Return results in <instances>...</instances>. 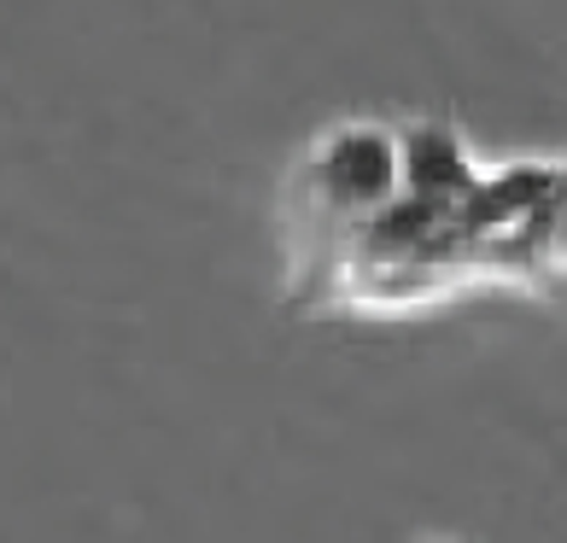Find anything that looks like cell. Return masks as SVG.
Here are the masks:
<instances>
[{
  "label": "cell",
  "mask_w": 567,
  "mask_h": 543,
  "mask_svg": "<svg viewBox=\"0 0 567 543\" xmlns=\"http://www.w3.org/2000/svg\"><path fill=\"white\" fill-rule=\"evenodd\" d=\"M404 194L398 176V129L386 123H340L322 129L292 164L287 217H292V269L305 281H328L340 263L351 228H363L374 211Z\"/></svg>",
  "instance_id": "1"
},
{
  "label": "cell",
  "mask_w": 567,
  "mask_h": 543,
  "mask_svg": "<svg viewBox=\"0 0 567 543\" xmlns=\"http://www.w3.org/2000/svg\"><path fill=\"white\" fill-rule=\"evenodd\" d=\"M567 199V158H503L480 164L474 187L451 211V240L538 234V222Z\"/></svg>",
  "instance_id": "2"
},
{
  "label": "cell",
  "mask_w": 567,
  "mask_h": 543,
  "mask_svg": "<svg viewBox=\"0 0 567 543\" xmlns=\"http://www.w3.org/2000/svg\"><path fill=\"white\" fill-rule=\"evenodd\" d=\"M462 286H480L474 263L456 252H427V258H392V263H340L322 281L328 304L369 310V316H404V310H427L456 299Z\"/></svg>",
  "instance_id": "3"
},
{
  "label": "cell",
  "mask_w": 567,
  "mask_h": 543,
  "mask_svg": "<svg viewBox=\"0 0 567 543\" xmlns=\"http://www.w3.org/2000/svg\"><path fill=\"white\" fill-rule=\"evenodd\" d=\"M398 176H404L410 199L439 205V211H456L462 194H468L474 176H480V158L468 153V140L456 135L451 117H433V123L398 129Z\"/></svg>",
  "instance_id": "4"
},
{
  "label": "cell",
  "mask_w": 567,
  "mask_h": 543,
  "mask_svg": "<svg viewBox=\"0 0 567 543\" xmlns=\"http://www.w3.org/2000/svg\"><path fill=\"white\" fill-rule=\"evenodd\" d=\"M538 252H544V269H550V275H567V199L538 222Z\"/></svg>",
  "instance_id": "5"
}]
</instances>
